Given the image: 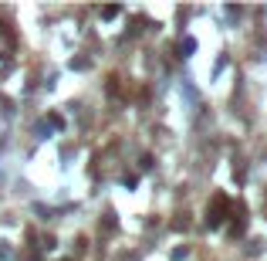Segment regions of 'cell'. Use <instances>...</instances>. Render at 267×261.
<instances>
[{"label": "cell", "instance_id": "6da1fadb", "mask_svg": "<svg viewBox=\"0 0 267 261\" xmlns=\"http://www.w3.org/2000/svg\"><path fill=\"white\" fill-rule=\"evenodd\" d=\"M227 214H230V200H227L223 193H217V197H213V204L206 207V224L220 227L223 221H227Z\"/></svg>", "mask_w": 267, "mask_h": 261}, {"label": "cell", "instance_id": "7a4b0ae2", "mask_svg": "<svg viewBox=\"0 0 267 261\" xmlns=\"http://www.w3.org/2000/svg\"><path fill=\"white\" fill-rule=\"evenodd\" d=\"M101 17L112 21V17H119V7H101Z\"/></svg>", "mask_w": 267, "mask_h": 261}]
</instances>
